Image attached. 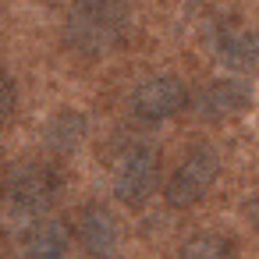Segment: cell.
<instances>
[{
	"instance_id": "cell-1",
	"label": "cell",
	"mask_w": 259,
	"mask_h": 259,
	"mask_svg": "<svg viewBox=\"0 0 259 259\" xmlns=\"http://www.w3.org/2000/svg\"><path fill=\"white\" fill-rule=\"evenodd\" d=\"M132 32L128 0H75L64 18V39L78 57H110Z\"/></svg>"
},
{
	"instance_id": "cell-5",
	"label": "cell",
	"mask_w": 259,
	"mask_h": 259,
	"mask_svg": "<svg viewBox=\"0 0 259 259\" xmlns=\"http://www.w3.org/2000/svg\"><path fill=\"white\" fill-rule=\"evenodd\" d=\"M188 103H192V93L178 75H149L128 96V107L139 121H167L181 114Z\"/></svg>"
},
{
	"instance_id": "cell-10",
	"label": "cell",
	"mask_w": 259,
	"mask_h": 259,
	"mask_svg": "<svg viewBox=\"0 0 259 259\" xmlns=\"http://www.w3.org/2000/svg\"><path fill=\"white\" fill-rule=\"evenodd\" d=\"M85 132H89V121H85L78 110L64 107V110H57V114L47 121L43 139H47V149H54V153H75V149L82 146Z\"/></svg>"
},
{
	"instance_id": "cell-2",
	"label": "cell",
	"mask_w": 259,
	"mask_h": 259,
	"mask_svg": "<svg viewBox=\"0 0 259 259\" xmlns=\"http://www.w3.org/2000/svg\"><path fill=\"white\" fill-rule=\"evenodd\" d=\"M217 178H220V153L209 142H195L170 170V178L163 185V202L170 209H188L209 195Z\"/></svg>"
},
{
	"instance_id": "cell-3",
	"label": "cell",
	"mask_w": 259,
	"mask_h": 259,
	"mask_svg": "<svg viewBox=\"0 0 259 259\" xmlns=\"http://www.w3.org/2000/svg\"><path fill=\"white\" fill-rule=\"evenodd\" d=\"M156 181H160V153L153 146L135 142V146H128L117 156V167H114V195L128 209H142L149 202V195L156 192Z\"/></svg>"
},
{
	"instance_id": "cell-8",
	"label": "cell",
	"mask_w": 259,
	"mask_h": 259,
	"mask_svg": "<svg viewBox=\"0 0 259 259\" xmlns=\"http://www.w3.org/2000/svg\"><path fill=\"white\" fill-rule=\"evenodd\" d=\"M68 231L57 220H39L22 238V259H68Z\"/></svg>"
},
{
	"instance_id": "cell-6",
	"label": "cell",
	"mask_w": 259,
	"mask_h": 259,
	"mask_svg": "<svg viewBox=\"0 0 259 259\" xmlns=\"http://www.w3.org/2000/svg\"><path fill=\"white\" fill-rule=\"evenodd\" d=\"M252 107V89L241 78H217L209 85H202L192 100V110L199 121H227V117H241Z\"/></svg>"
},
{
	"instance_id": "cell-7",
	"label": "cell",
	"mask_w": 259,
	"mask_h": 259,
	"mask_svg": "<svg viewBox=\"0 0 259 259\" xmlns=\"http://www.w3.org/2000/svg\"><path fill=\"white\" fill-rule=\"evenodd\" d=\"M78 241L93 259H107L121 245V220L107 206L93 202V206H85L78 213Z\"/></svg>"
},
{
	"instance_id": "cell-13",
	"label": "cell",
	"mask_w": 259,
	"mask_h": 259,
	"mask_svg": "<svg viewBox=\"0 0 259 259\" xmlns=\"http://www.w3.org/2000/svg\"><path fill=\"white\" fill-rule=\"evenodd\" d=\"M248 217H252V224H255V231H259V195L252 199V206H248Z\"/></svg>"
},
{
	"instance_id": "cell-11",
	"label": "cell",
	"mask_w": 259,
	"mask_h": 259,
	"mask_svg": "<svg viewBox=\"0 0 259 259\" xmlns=\"http://www.w3.org/2000/svg\"><path fill=\"white\" fill-rule=\"evenodd\" d=\"M178 259H234V241L224 238V234H192L181 248H178Z\"/></svg>"
},
{
	"instance_id": "cell-4",
	"label": "cell",
	"mask_w": 259,
	"mask_h": 259,
	"mask_svg": "<svg viewBox=\"0 0 259 259\" xmlns=\"http://www.w3.org/2000/svg\"><path fill=\"white\" fill-rule=\"evenodd\" d=\"M57 192H61V178L47 163H18L4 178V199H8V206L15 213H25V217L47 213L54 206Z\"/></svg>"
},
{
	"instance_id": "cell-9",
	"label": "cell",
	"mask_w": 259,
	"mask_h": 259,
	"mask_svg": "<svg viewBox=\"0 0 259 259\" xmlns=\"http://www.w3.org/2000/svg\"><path fill=\"white\" fill-rule=\"evenodd\" d=\"M217 61L231 71H252L259 68V25L241 32H224L217 39Z\"/></svg>"
},
{
	"instance_id": "cell-12",
	"label": "cell",
	"mask_w": 259,
	"mask_h": 259,
	"mask_svg": "<svg viewBox=\"0 0 259 259\" xmlns=\"http://www.w3.org/2000/svg\"><path fill=\"white\" fill-rule=\"evenodd\" d=\"M15 107H18V85L4 68H0V124L15 114Z\"/></svg>"
}]
</instances>
